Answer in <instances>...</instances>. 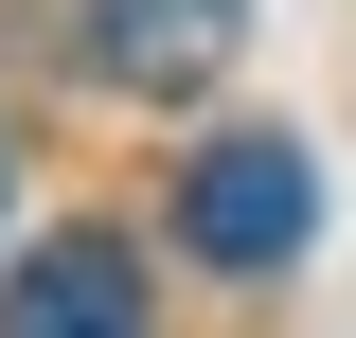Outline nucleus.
Wrapping results in <instances>:
<instances>
[{"label":"nucleus","instance_id":"nucleus-3","mask_svg":"<svg viewBox=\"0 0 356 338\" xmlns=\"http://www.w3.org/2000/svg\"><path fill=\"white\" fill-rule=\"evenodd\" d=\"M232 18L250 0H89V72H125V89H196L232 54Z\"/></svg>","mask_w":356,"mask_h":338},{"label":"nucleus","instance_id":"nucleus-1","mask_svg":"<svg viewBox=\"0 0 356 338\" xmlns=\"http://www.w3.org/2000/svg\"><path fill=\"white\" fill-rule=\"evenodd\" d=\"M303 232H321V161H303V143H196V178H178V250H196V267H285V250H303Z\"/></svg>","mask_w":356,"mask_h":338},{"label":"nucleus","instance_id":"nucleus-2","mask_svg":"<svg viewBox=\"0 0 356 338\" xmlns=\"http://www.w3.org/2000/svg\"><path fill=\"white\" fill-rule=\"evenodd\" d=\"M0 338H143V250L125 232H54L0 285Z\"/></svg>","mask_w":356,"mask_h":338}]
</instances>
